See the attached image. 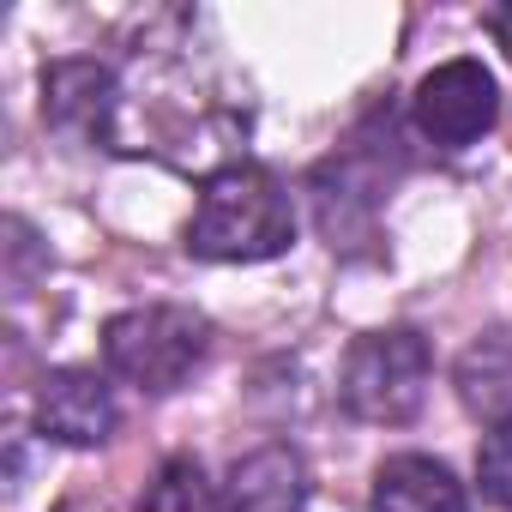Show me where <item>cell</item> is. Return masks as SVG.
<instances>
[{
    "instance_id": "cell-1",
    "label": "cell",
    "mask_w": 512,
    "mask_h": 512,
    "mask_svg": "<svg viewBox=\"0 0 512 512\" xmlns=\"http://www.w3.org/2000/svg\"><path fill=\"white\" fill-rule=\"evenodd\" d=\"M296 241V205L290 187L260 163H223L199 181L193 217H187V253L211 266H253L278 260Z\"/></svg>"
},
{
    "instance_id": "cell-2",
    "label": "cell",
    "mask_w": 512,
    "mask_h": 512,
    "mask_svg": "<svg viewBox=\"0 0 512 512\" xmlns=\"http://www.w3.org/2000/svg\"><path fill=\"white\" fill-rule=\"evenodd\" d=\"M211 356V326L193 314V308H169V302H145V308H127L103 326V362L115 380L151 392V398H169L181 392Z\"/></svg>"
},
{
    "instance_id": "cell-3",
    "label": "cell",
    "mask_w": 512,
    "mask_h": 512,
    "mask_svg": "<svg viewBox=\"0 0 512 512\" xmlns=\"http://www.w3.org/2000/svg\"><path fill=\"white\" fill-rule=\"evenodd\" d=\"M428 380H434V350H428L422 332H410V326L362 332V338L344 350L338 404H344L356 422L398 428V422H410V416L422 410Z\"/></svg>"
},
{
    "instance_id": "cell-4",
    "label": "cell",
    "mask_w": 512,
    "mask_h": 512,
    "mask_svg": "<svg viewBox=\"0 0 512 512\" xmlns=\"http://www.w3.org/2000/svg\"><path fill=\"white\" fill-rule=\"evenodd\" d=\"M410 121L428 145L440 151H464L476 145L494 121H500V91H494V73L482 61H440L434 73H422L416 97H410Z\"/></svg>"
},
{
    "instance_id": "cell-5",
    "label": "cell",
    "mask_w": 512,
    "mask_h": 512,
    "mask_svg": "<svg viewBox=\"0 0 512 512\" xmlns=\"http://www.w3.org/2000/svg\"><path fill=\"white\" fill-rule=\"evenodd\" d=\"M43 121L85 145L121 139V79L103 61H49L43 67Z\"/></svg>"
},
{
    "instance_id": "cell-6",
    "label": "cell",
    "mask_w": 512,
    "mask_h": 512,
    "mask_svg": "<svg viewBox=\"0 0 512 512\" xmlns=\"http://www.w3.org/2000/svg\"><path fill=\"white\" fill-rule=\"evenodd\" d=\"M31 410H37L43 440H55V446H79V452L115 440V428H121L115 392H109L91 368H49V374L37 380Z\"/></svg>"
},
{
    "instance_id": "cell-7",
    "label": "cell",
    "mask_w": 512,
    "mask_h": 512,
    "mask_svg": "<svg viewBox=\"0 0 512 512\" xmlns=\"http://www.w3.org/2000/svg\"><path fill=\"white\" fill-rule=\"evenodd\" d=\"M374 205H380V169L362 145L338 151L332 163L314 169V211H320V229L332 247H356L374 235Z\"/></svg>"
},
{
    "instance_id": "cell-8",
    "label": "cell",
    "mask_w": 512,
    "mask_h": 512,
    "mask_svg": "<svg viewBox=\"0 0 512 512\" xmlns=\"http://www.w3.org/2000/svg\"><path fill=\"white\" fill-rule=\"evenodd\" d=\"M308 500V470L290 446H260L235 458L223 494H217V512H302Z\"/></svg>"
},
{
    "instance_id": "cell-9",
    "label": "cell",
    "mask_w": 512,
    "mask_h": 512,
    "mask_svg": "<svg viewBox=\"0 0 512 512\" xmlns=\"http://www.w3.org/2000/svg\"><path fill=\"white\" fill-rule=\"evenodd\" d=\"M368 512H470L464 482L428 452H392L374 470Z\"/></svg>"
},
{
    "instance_id": "cell-10",
    "label": "cell",
    "mask_w": 512,
    "mask_h": 512,
    "mask_svg": "<svg viewBox=\"0 0 512 512\" xmlns=\"http://www.w3.org/2000/svg\"><path fill=\"white\" fill-rule=\"evenodd\" d=\"M133 512H217V488H211L199 458H169L151 476V488L139 494Z\"/></svg>"
},
{
    "instance_id": "cell-11",
    "label": "cell",
    "mask_w": 512,
    "mask_h": 512,
    "mask_svg": "<svg viewBox=\"0 0 512 512\" xmlns=\"http://www.w3.org/2000/svg\"><path fill=\"white\" fill-rule=\"evenodd\" d=\"M476 482H482V494L494 506L512 512V410L482 434V446H476Z\"/></svg>"
}]
</instances>
